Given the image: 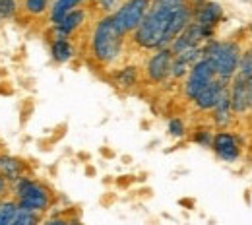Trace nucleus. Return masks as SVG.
<instances>
[{"label": "nucleus", "instance_id": "11", "mask_svg": "<svg viewBox=\"0 0 252 225\" xmlns=\"http://www.w3.org/2000/svg\"><path fill=\"white\" fill-rule=\"evenodd\" d=\"M84 20H86V12H84V10H78V8L70 10L66 16H63V18L57 22V24H53L57 37H70L72 33L84 24Z\"/></svg>", "mask_w": 252, "mask_h": 225}, {"label": "nucleus", "instance_id": "26", "mask_svg": "<svg viewBox=\"0 0 252 225\" xmlns=\"http://www.w3.org/2000/svg\"><path fill=\"white\" fill-rule=\"evenodd\" d=\"M117 0H103V6H107V8H111L113 4H115Z\"/></svg>", "mask_w": 252, "mask_h": 225}, {"label": "nucleus", "instance_id": "12", "mask_svg": "<svg viewBox=\"0 0 252 225\" xmlns=\"http://www.w3.org/2000/svg\"><path fill=\"white\" fill-rule=\"evenodd\" d=\"M24 171H26V163L22 160L8 156V154H0V177H4L8 183L22 177Z\"/></svg>", "mask_w": 252, "mask_h": 225}, {"label": "nucleus", "instance_id": "15", "mask_svg": "<svg viewBox=\"0 0 252 225\" xmlns=\"http://www.w3.org/2000/svg\"><path fill=\"white\" fill-rule=\"evenodd\" d=\"M214 111V121L218 127H227L229 125V115H231V97H229V92L225 90L223 96L220 97V101L216 103V107L212 109Z\"/></svg>", "mask_w": 252, "mask_h": 225}, {"label": "nucleus", "instance_id": "18", "mask_svg": "<svg viewBox=\"0 0 252 225\" xmlns=\"http://www.w3.org/2000/svg\"><path fill=\"white\" fill-rule=\"evenodd\" d=\"M82 0H55L53 8H51V22L57 24L63 16H66L70 10H74Z\"/></svg>", "mask_w": 252, "mask_h": 225}, {"label": "nucleus", "instance_id": "13", "mask_svg": "<svg viewBox=\"0 0 252 225\" xmlns=\"http://www.w3.org/2000/svg\"><path fill=\"white\" fill-rule=\"evenodd\" d=\"M221 18V8L220 4H214V2H208L204 4L198 12H196V22L206 26V28H216V24L220 22Z\"/></svg>", "mask_w": 252, "mask_h": 225}, {"label": "nucleus", "instance_id": "17", "mask_svg": "<svg viewBox=\"0 0 252 225\" xmlns=\"http://www.w3.org/2000/svg\"><path fill=\"white\" fill-rule=\"evenodd\" d=\"M138 82V68L136 66H126L123 70H119L115 74V84L123 90H128V88H134Z\"/></svg>", "mask_w": 252, "mask_h": 225}, {"label": "nucleus", "instance_id": "4", "mask_svg": "<svg viewBox=\"0 0 252 225\" xmlns=\"http://www.w3.org/2000/svg\"><path fill=\"white\" fill-rule=\"evenodd\" d=\"M204 57L214 66V72L221 82H227L239 70L241 49L237 43H231V41H216L204 49Z\"/></svg>", "mask_w": 252, "mask_h": 225}, {"label": "nucleus", "instance_id": "14", "mask_svg": "<svg viewBox=\"0 0 252 225\" xmlns=\"http://www.w3.org/2000/svg\"><path fill=\"white\" fill-rule=\"evenodd\" d=\"M51 55L57 63H68L74 57V47L68 41V37H55L51 45Z\"/></svg>", "mask_w": 252, "mask_h": 225}, {"label": "nucleus", "instance_id": "10", "mask_svg": "<svg viewBox=\"0 0 252 225\" xmlns=\"http://www.w3.org/2000/svg\"><path fill=\"white\" fill-rule=\"evenodd\" d=\"M212 146H214L216 154L220 156L221 160L235 161L239 158V144H237L235 136L229 134V132H220V134H216Z\"/></svg>", "mask_w": 252, "mask_h": 225}, {"label": "nucleus", "instance_id": "22", "mask_svg": "<svg viewBox=\"0 0 252 225\" xmlns=\"http://www.w3.org/2000/svg\"><path fill=\"white\" fill-rule=\"evenodd\" d=\"M239 66H241V76H243V78H252V51H249V53L241 59Z\"/></svg>", "mask_w": 252, "mask_h": 225}, {"label": "nucleus", "instance_id": "1", "mask_svg": "<svg viewBox=\"0 0 252 225\" xmlns=\"http://www.w3.org/2000/svg\"><path fill=\"white\" fill-rule=\"evenodd\" d=\"M190 22L192 10L185 0H152L148 14L134 30V41L142 49L158 51L169 47Z\"/></svg>", "mask_w": 252, "mask_h": 225}, {"label": "nucleus", "instance_id": "5", "mask_svg": "<svg viewBox=\"0 0 252 225\" xmlns=\"http://www.w3.org/2000/svg\"><path fill=\"white\" fill-rule=\"evenodd\" d=\"M150 6H152V0H126L111 18H113L115 26L125 35H128V33H134V30L140 26V22L148 14Z\"/></svg>", "mask_w": 252, "mask_h": 225}, {"label": "nucleus", "instance_id": "2", "mask_svg": "<svg viewBox=\"0 0 252 225\" xmlns=\"http://www.w3.org/2000/svg\"><path fill=\"white\" fill-rule=\"evenodd\" d=\"M125 47V33L121 32L113 18L107 16L97 22L92 35V55L97 63L101 64H111L123 55Z\"/></svg>", "mask_w": 252, "mask_h": 225}, {"label": "nucleus", "instance_id": "8", "mask_svg": "<svg viewBox=\"0 0 252 225\" xmlns=\"http://www.w3.org/2000/svg\"><path fill=\"white\" fill-rule=\"evenodd\" d=\"M231 109L237 111V113H245L252 107V86L251 82L243 76H239L235 82H233V88H231Z\"/></svg>", "mask_w": 252, "mask_h": 225}, {"label": "nucleus", "instance_id": "23", "mask_svg": "<svg viewBox=\"0 0 252 225\" xmlns=\"http://www.w3.org/2000/svg\"><path fill=\"white\" fill-rule=\"evenodd\" d=\"M169 132H171V136L181 138V136L185 134V125H183V121H181V119H173V121L169 123Z\"/></svg>", "mask_w": 252, "mask_h": 225}, {"label": "nucleus", "instance_id": "16", "mask_svg": "<svg viewBox=\"0 0 252 225\" xmlns=\"http://www.w3.org/2000/svg\"><path fill=\"white\" fill-rule=\"evenodd\" d=\"M18 210H20V204L12 196H6L0 202V225H14Z\"/></svg>", "mask_w": 252, "mask_h": 225}, {"label": "nucleus", "instance_id": "19", "mask_svg": "<svg viewBox=\"0 0 252 225\" xmlns=\"http://www.w3.org/2000/svg\"><path fill=\"white\" fill-rule=\"evenodd\" d=\"M49 2L51 0H24V12L33 18H39L49 10Z\"/></svg>", "mask_w": 252, "mask_h": 225}, {"label": "nucleus", "instance_id": "9", "mask_svg": "<svg viewBox=\"0 0 252 225\" xmlns=\"http://www.w3.org/2000/svg\"><path fill=\"white\" fill-rule=\"evenodd\" d=\"M223 92H225V82H221L220 78H216V80H212L202 92H198V96L194 97L192 101H194V105H196L198 109L210 111V109L216 107V103L220 101V97L223 96Z\"/></svg>", "mask_w": 252, "mask_h": 225}, {"label": "nucleus", "instance_id": "6", "mask_svg": "<svg viewBox=\"0 0 252 225\" xmlns=\"http://www.w3.org/2000/svg\"><path fill=\"white\" fill-rule=\"evenodd\" d=\"M216 72L214 66L210 64V61L206 57H202L200 61H196L190 66L189 74H187V84H185V94L189 99H194L198 96V92H202L212 80H216Z\"/></svg>", "mask_w": 252, "mask_h": 225}, {"label": "nucleus", "instance_id": "21", "mask_svg": "<svg viewBox=\"0 0 252 225\" xmlns=\"http://www.w3.org/2000/svg\"><path fill=\"white\" fill-rule=\"evenodd\" d=\"M20 10L18 0H0V20H12Z\"/></svg>", "mask_w": 252, "mask_h": 225}, {"label": "nucleus", "instance_id": "25", "mask_svg": "<svg viewBox=\"0 0 252 225\" xmlns=\"http://www.w3.org/2000/svg\"><path fill=\"white\" fill-rule=\"evenodd\" d=\"M6 196H10V183H8L4 177H0V202H2Z\"/></svg>", "mask_w": 252, "mask_h": 225}, {"label": "nucleus", "instance_id": "27", "mask_svg": "<svg viewBox=\"0 0 252 225\" xmlns=\"http://www.w3.org/2000/svg\"><path fill=\"white\" fill-rule=\"evenodd\" d=\"M247 80H249V82H251V86H252V78H247Z\"/></svg>", "mask_w": 252, "mask_h": 225}, {"label": "nucleus", "instance_id": "20", "mask_svg": "<svg viewBox=\"0 0 252 225\" xmlns=\"http://www.w3.org/2000/svg\"><path fill=\"white\" fill-rule=\"evenodd\" d=\"M39 222H41V214L32 212V210H26V208L20 206L14 225H33V224H39Z\"/></svg>", "mask_w": 252, "mask_h": 225}, {"label": "nucleus", "instance_id": "3", "mask_svg": "<svg viewBox=\"0 0 252 225\" xmlns=\"http://www.w3.org/2000/svg\"><path fill=\"white\" fill-rule=\"evenodd\" d=\"M10 196L22 208L37 212V214L49 212V208L53 204L51 191L43 183H39L35 179H30L28 175H22V177H18L16 181L10 183Z\"/></svg>", "mask_w": 252, "mask_h": 225}, {"label": "nucleus", "instance_id": "7", "mask_svg": "<svg viewBox=\"0 0 252 225\" xmlns=\"http://www.w3.org/2000/svg\"><path fill=\"white\" fill-rule=\"evenodd\" d=\"M171 66H173V51L169 47L158 49V53L148 61L146 74L152 82L161 84L171 76Z\"/></svg>", "mask_w": 252, "mask_h": 225}, {"label": "nucleus", "instance_id": "24", "mask_svg": "<svg viewBox=\"0 0 252 225\" xmlns=\"http://www.w3.org/2000/svg\"><path fill=\"white\" fill-rule=\"evenodd\" d=\"M198 144H202V146H212V134L208 132V130H200L198 134H196V138H194Z\"/></svg>", "mask_w": 252, "mask_h": 225}]
</instances>
